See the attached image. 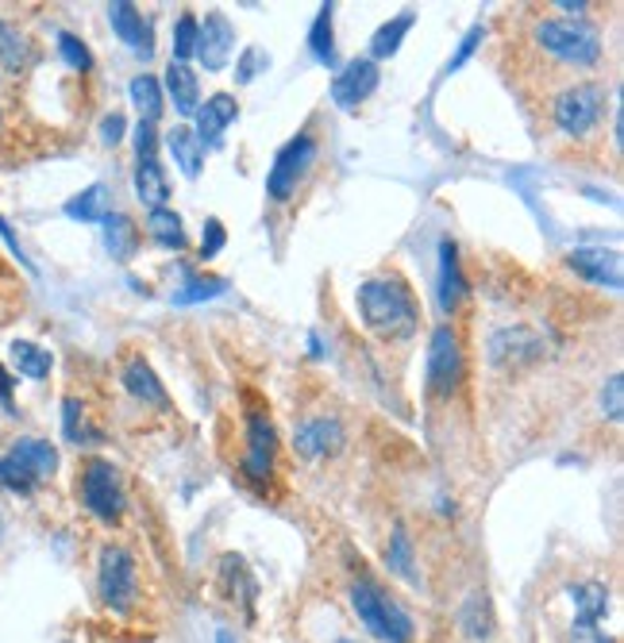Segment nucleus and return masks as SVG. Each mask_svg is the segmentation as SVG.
Segmentation results:
<instances>
[{
  "label": "nucleus",
  "instance_id": "obj_5",
  "mask_svg": "<svg viewBox=\"0 0 624 643\" xmlns=\"http://www.w3.org/2000/svg\"><path fill=\"white\" fill-rule=\"evenodd\" d=\"M317 155H320V147L313 135H293V139L274 155V166H270V173H266L270 201H277V204L293 201V193H297V185L305 181V173L317 166Z\"/></svg>",
  "mask_w": 624,
  "mask_h": 643
},
{
  "label": "nucleus",
  "instance_id": "obj_42",
  "mask_svg": "<svg viewBox=\"0 0 624 643\" xmlns=\"http://www.w3.org/2000/svg\"><path fill=\"white\" fill-rule=\"evenodd\" d=\"M0 239H4V244H9V251H12V259H16V262H20V267H24V270H32V274H35V267H32V259H27V255H24V247H20V239H16V232H12V224H9V221H4V216H0Z\"/></svg>",
  "mask_w": 624,
  "mask_h": 643
},
{
  "label": "nucleus",
  "instance_id": "obj_33",
  "mask_svg": "<svg viewBox=\"0 0 624 643\" xmlns=\"http://www.w3.org/2000/svg\"><path fill=\"white\" fill-rule=\"evenodd\" d=\"M386 563H389V571H394V574H401V578L412 582V540H409V532H405L401 524H397L394 535H389Z\"/></svg>",
  "mask_w": 624,
  "mask_h": 643
},
{
  "label": "nucleus",
  "instance_id": "obj_43",
  "mask_svg": "<svg viewBox=\"0 0 624 643\" xmlns=\"http://www.w3.org/2000/svg\"><path fill=\"white\" fill-rule=\"evenodd\" d=\"M155 143H159V135H155V124H150V120H139V127H135V150H139V158L155 155Z\"/></svg>",
  "mask_w": 624,
  "mask_h": 643
},
{
  "label": "nucleus",
  "instance_id": "obj_23",
  "mask_svg": "<svg viewBox=\"0 0 624 643\" xmlns=\"http://www.w3.org/2000/svg\"><path fill=\"white\" fill-rule=\"evenodd\" d=\"M167 93H170V101H174V109L182 112V116H193V112H197V104H201V81H197V74H193L190 66H182V63H170V70H167Z\"/></svg>",
  "mask_w": 624,
  "mask_h": 643
},
{
  "label": "nucleus",
  "instance_id": "obj_44",
  "mask_svg": "<svg viewBox=\"0 0 624 643\" xmlns=\"http://www.w3.org/2000/svg\"><path fill=\"white\" fill-rule=\"evenodd\" d=\"M120 139H124V116H120V112H112V116L101 120V143H104V147H116Z\"/></svg>",
  "mask_w": 624,
  "mask_h": 643
},
{
  "label": "nucleus",
  "instance_id": "obj_48",
  "mask_svg": "<svg viewBox=\"0 0 624 643\" xmlns=\"http://www.w3.org/2000/svg\"><path fill=\"white\" fill-rule=\"evenodd\" d=\"M216 643H236V635H231L228 628H220V632H216Z\"/></svg>",
  "mask_w": 624,
  "mask_h": 643
},
{
  "label": "nucleus",
  "instance_id": "obj_4",
  "mask_svg": "<svg viewBox=\"0 0 624 643\" xmlns=\"http://www.w3.org/2000/svg\"><path fill=\"white\" fill-rule=\"evenodd\" d=\"M536 43L567 66H593L601 58V35L582 20H540Z\"/></svg>",
  "mask_w": 624,
  "mask_h": 643
},
{
  "label": "nucleus",
  "instance_id": "obj_2",
  "mask_svg": "<svg viewBox=\"0 0 624 643\" xmlns=\"http://www.w3.org/2000/svg\"><path fill=\"white\" fill-rule=\"evenodd\" d=\"M351 609H355L359 624L382 643H412V617L386 594L374 586L371 578H359L351 586Z\"/></svg>",
  "mask_w": 624,
  "mask_h": 643
},
{
  "label": "nucleus",
  "instance_id": "obj_17",
  "mask_svg": "<svg viewBox=\"0 0 624 643\" xmlns=\"http://www.w3.org/2000/svg\"><path fill=\"white\" fill-rule=\"evenodd\" d=\"M109 24H112V32L120 35V43H127L135 55H143V58L155 55L150 27H147V20H143V12L135 9L132 0H112V4H109Z\"/></svg>",
  "mask_w": 624,
  "mask_h": 643
},
{
  "label": "nucleus",
  "instance_id": "obj_18",
  "mask_svg": "<svg viewBox=\"0 0 624 643\" xmlns=\"http://www.w3.org/2000/svg\"><path fill=\"white\" fill-rule=\"evenodd\" d=\"M197 116V139H201V147H220L224 143V132H228L231 124H236V116H239V104H236V97L231 93H216V97H208L205 101V109H197L193 112Z\"/></svg>",
  "mask_w": 624,
  "mask_h": 643
},
{
  "label": "nucleus",
  "instance_id": "obj_31",
  "mask_svg": "<svg viewBox=\"0 0 624 643\" xmlns=\"http://www.w3.org/2000/svg\"><path fill=\"white\" fill-rule=\"evenodd\" d=\"M127 93H132V104L139 109V116L143 120H159V112H162V86L150 74H139V78H132V86H127Z\"/></svg>",
  "mask_w": 624,
  "mask_h": 643
},
{
  "label": "nucleus",
  "instance_id": "obj_7",
  "mask_svg": "<svg viewBox=\"0 0 624 643\" xmlns=\"http://www.w3.org/2000/svg\"><path fill=\"white\" fill-rule=\"evenodd\" d=\"M97 589H101V601L112 612H127L135 605V555L127 548H109L101 551V566H97Z\"/></svg>",
  "mask_w": 624,
  "mask_h": 643
},
{
  "label": "nucleus",
  "instance_id": "obj_8",
  "mask_svg": "<svg viewBox=\"0 0 624 643\" xmlns=\"http://www.w3.org/2000/svg\"><path fill=\"white\" fill-rule=\"evenodd\" d=\"M567 597L575 605L570 643H613L601 632V620L609 612V586H601V582H575V586H567Z\"/></svg>",
  "mask_w": 624,
  "mask_h": 643
},
{
  "label": "nucleus",
  "instance_id": "obj_36",
  "mask_svg": "<svg viewBox=\"0 0 624 643\" xmlns=\"http://www.w3.org/2000/svg\"><path fill=\"white\" fill-rule=\"evenodd\" d=\"M63 432L70 443H86L89 440V428H86V408H81L78 397H66L63 401Z\"/></svg>",
  "mask_w": 624,
  "mask_h": 643
},
{
  "label": "nucleus",
  "instance_id": "obj_3",
  "mask_svg": "<svg viewBox=\"0 0 624 643\" xmlns=\"http://www.w3.org/2000/svg\"><path fill=\"white\" fill-rule=\"evenodd\" d=\"M55 471L58 451L47 440H35V436H20L9 448V455H0V486L16 489V494H32Z\"/></svg>",
  "mask_w": 624,
  "mask_h": 643
},
{
  "label": "nucleus",
  "instance_id": "obj_28",
  "mask_svg": "<svg viewBox=\"0 0 624 643\" xmlns=\"http://www.w3.org/2000/svg\"><path fill=\"white\" fill-rule=\"evenodd\" d=\"M9 354H12V366H16L24 377H32V382H43V377L50 374V366H55L50 351H43L39 343H27V339H16Z\"/></svg>",
  "mask_w": 624,
  "mask_h": 643
},
{
  "label": "nucleus",
  "instance_id": "obj_11",
  "mask_svg": "<svg viewBox=\"0 0 624 643\" xmlns=\"http://www.w3.org/2000/svg\"><path fill=\"white\" fill-rule=\"evenodd\" d=\"M544 359V339L532 328H501L490 336V362L501 370H524Z\"/></svg>",
  "mask_w": 624,
  "mask_h": 643
},
{
  "label": "nucleus",
  "instance_id": "obj_19",
  "mask_svg": "<svg viewBox=\"0 0 624 643\" xmlns=\"http://www.w3.org/2000/svg\"><path fill=\"white\" fill-rule=\"evenodd\" d=\"M463 297H466V282H463V270H458V247L451 244V239H440V274H435V301H440V313L451 316Z\"/></svg>",
  "mask_w": 624,
  "mask_h": 643
},
{
  "label": "nucleus",
  "instance_id": "obj_27",
  "mask_svg": "<svg viewBox=\"0 0 624 643\" xmlns=\"http://www.w3.org/2000/svg\"><path fill=\"white\" fill-rule=\"evenodd\" d=\"M412 24H417V12H409V9H405L401 16L389 20V24H382L378 32H374V40H371V55L374 58H394L397 50H401V40L412 32Z\"/></svg>",
  "mask_w": 624,
  "mask_h": 643
},
{
  "label": "nucleus",
  "instance_id": "obj_22",
  "mask_svg": "<svg viewBox=\"0 0 624 643\" xmlns=\"http://www.w3.org/2000/svg\"><path fill=\"white\" fill-rule=\"evenodd\" d=\"M101 236H104V251L120 262L132 259L135 247H139V228H135V221L132 216H124V212H109V216H104Z\"/></svg>",
  "mask_w": 624,
  "mask_h": 643
},
{
  "label": "nucleus",
  "instance_id": "obj_34",
  "mask_svg": "<svg viewBox=\"0 0 624 643\" xmlns=\"http://www.w3.org/2000/svg\"><path fill=\"white\" fill-rule=\"evenodd\" d=\"M0 63L9 66V70H20L27 63V40L12 24H4V20H0Z\"/></svg>",
  "mask_w": 624,
  "mask_h": 643
},
{
  "label": "nucleus",
  "instance_id": "obj_26",
  "mask_svg": "<svg viewBox=\"0 0 624 643\" xmlns=\"http://www.w3.org/2000/svg\"><path fill=\"white\" fill-rule=\"evenodd\" d=\"M147 236L155 239L159 247H167V251H182L190 239H185V228H182V216H178L174 208H155L147 216Z\"/></svg>",
  "mask_w": 624,
  "mask_h": 643
},
{
  "label": "nucleus",
  "instance_id": "obj_29",
  "mask_svg": "<svg viewBox=\"0 0 624 643\" xmlns=\"http://www.w3.org/2000/svg\"><path fill=\"white\" fill-rule=\"evenodd\" d=\"M332 12L336 4H320L317 20H313V27H308V50L320 58L325 66H336V35H332Z\"/></svg>",
  "mask_w": 624,
  "mask_h": 643
},
{
  "label": "nucleus",
  "instance_id": "obj_49",
  "mask_svg": "<svg viewBox=\"0 0 624 643\" xmlns=\"http://www.w3.org/2000/svg\"><path fill=\"white\" fill-rule=\"evenodd\" d=\"M336 643H355V640H336Z\"/></svg>",
  "mask_w": 624,
  "mask_h": 643
},
{
  "label": "nucleus",
  "instance_id": "obj_38",
  "mask_svg": "<svg viewBox=\"0 0 624 643\" xmlns=\"http://www.w3.org/2000/svg\"><path fill=\"white\" fill-rule=\"evenodd\" d=\"M270 70V55L262 47H247L243 55H239V63H236V81L239 86H251L259 74H266Z\"/></svg>",
  "mask_w": 624,
  "mask_h": 643
},
{
  "label": "nucleus",
  "instance_id": "obj_50",
  "mask_svg": "<svg viewBox=\"0 0 624 643\" xmlns=\"http://www.w3.org/2000/svg\"><path fill=\"white\" fill-rule=\"evenodd\" d=\"M0 528H4V520H0Z\"/></svg>",
  "mask_w": 624,
  "mask_h": 643
},
{
  "label": "nucleus",
  "instance_id": "obj_24",
  "mask_svg": "<svg viewBox=\"0 0 624 643\" xmlns=\"http://www.w3.org/2000/svg\"><path fill=\"white\" fill-rule=\"evenodd\" d=\"M167 147L174 155V166H182L185 178H197L201 166H205V147L193 135V127H170L167 132Z\"/></svg>",
  "mask_w": 624,
  "mask_h": 643
},
{
  "label": "nucleus",
  "instance_id": "obj_10",
  "mask_svg": "<svg viewBox=\"0 0 624 643\" xmlns=\"http://www.w3.org/2000/svg\"><path fill=\"white\" fill-rule=\"evenodd\" d=\"M463 377V351H458V336L451 324H440L428 339V390L435 397H451Z\"/></svg>",
  "mask_w": 624,
  "mask_h": 643
},
{
  "label": "nucleus",
  "instance_id": "obj_9",
  "mask_svg": "<svg viewBox=\"0 0 624 643\" xmlns=\"http://www.w3.org/2000/svg\"><path fill=\"white\" fill-rule=\"evenodd\" d=\"M81 505L93 512L97 520L112 524L124 512V489H120V471L104 459H93L81 474Z\"/></svg>",
  "mask_w": 624,
  "mask_h": 643
},
{
  "label": "nucleus",
  "instance_id": "obj_45",
  "mask_svg": "<svg viewBox=\"0 0 624 643\" xmlns=\"http://www.w3.org/2000/svg\"><path fill=\"white\" fill-rule=\"evenodd\" d=\"M12 385H16V382H12V374L0 366V405L9 408V416H16V405H12Z\"/></svg>",
  "mask_w": 624,
  "mask_h": 643
},
{
  "label": "nucleus",
  "instance_id": "obj_30",
  "mask_svg": "<svg viewBox=\"0 0 624 643\" xmlns=\"http://www.w3.org/2000/svg\"><path fill=\"white\" fill-rule=\"evenodd\" d=\"M458 624H463V632L470 635V640H490L493 617H490V601H486V594L466 597L463 612H458Z\"/></svg>",
  "mask_w": 624,
  "mask_h": 643
},
{
  "label": "nucleus",
  "instance_id": "obj_1",
  "mask_svg": "<svg viewBox=\"0 0 624 643\" xmlns=\"http://www.w3.org/2000/svg\"><path fill=\"white\" fill-rule=\"evenodd\" d=\"M359 313L366 328L382 339H409L420 324L417 301L397 278H371L359 285Z\"/></svg>",
  "mask_w": 624,
  "mask_h": 643
},
{
  "label": "nucleus",
  "instance_id": "obj_35",
  "mask_svg": "<svg viewBox=\"0 0 624 643\" xmlns=\"http://www.w3.org/2000/svg\"><path fill=\"white\" fill-rule=\"evenodd\" d=\"M197 16L193 12H185L182 20H178V27H174V63H190L193 55H197Z\"/></svg>",
  "mask_w": 624,
  "mask_h": 643
},
{
  "label": "nucleus",
  "instance_id": "obj_15",
  "mask_svg": "<svg viewBox=\"0 0 624 643\" xmlns=\"http://www.w3.org/2000/svg\"><path fill=\"white\" fill-rule=\"evenodd\" d=\"M567 267L575 270L578 278H586L598 290H621V255L605 251V247H575L567 255Z\"/></svg>",
  "mask_w": 624,
  "mask_h": 643
},
{
  "label": "nucleus",
  "instance_id": "obj_14",
  "mask_svg": "<svg viewBox=\"0 0 624 643\" xmlns=\"http://www.w3.org/2000/svg\"><path fill=\"white\" fill-rule=\"evenodd\" d=\"M378 81H382L378 63H374V58H355V63H348L332 78V101L340 104L343 112H351L378 89Z\"/></svg>",
  "mask_w": 624,
  "mask_h": 643
},
{
  "label": "nucleus",
  "instance_id": "obj_21",
  "mask_svg": "<svg viewBox=\"0 0 624 643\" xmlns=\"http://www.w3.org/2000/svg\"><path fill=\"white\" fill-rule=\"evenodd\" d=\"M135 193H139V201L147 204L150 212L167 208L170 181H167V173H162V166H159V158H155V155L135 162Z\"/></svg>",
  "mask_w": 624,
  "mask_h": 643
},
{
  "label": "nucleus",
  "instance_id": "obj_25",
  "mask_svg": "<svg viewBox=\"0 0 624 643\" xmlns=\"http://www.w3.org/2000/svg\"><path fill=\"white\" fill-rule=\"evenodd\" d=\"M66 216L70 221H81V224H101L104 216H109V185H89V189H81L78 196H70L66 201Z\"/></svg>",
  "mask_w": 624,
  "mask_h": 643
},
{
  "label": "nucleus",
  "instance_id": "obj_12",
  "mask_svg": "<svg viewBox=\"0 0 624 643\" xmlns=\"http://www.w3.org/2000/svg\"><path fill=\"white\" fill-rule=\"evenodd\" d=\"M274 455H277V436L270 428L266 416L251 413L247 416V451H243V474L251 482H270L274 474Z\"/></svg>",
  "mask_w": 624,
  "mask_h": 643
},
{
  "label": "nucleus",
  "instance_id": "obj_40",
  "mask_svg": "<svg viewBox=\"0 0 624 643\" xmlns=\"http://www.w3.org/2000/svg\"><path fill=\"white\" fill-rule=\"evenodd\" d=\"M483 40H486V24H475V27H470V32L463 35V43H458V50H455V55H451V63H447V74H458V70H463V66L470 63V55H475V50H478V43H483Z\"/></svg>",
  "mask_w": 624,
  "mask_h": 643
},
{
  "label": "nucleus",
  "instance_id": "obj_37",
  "mask_svg": "<svg viewBox=\"0 0 624 643\" xmlns=\"http://www.w3.org/2000/svg\"><path fill=\"white\" fill-rule=\"evenodd\" d=\"M58 55H63V63L70 66V70H78V74H86L89 66H93V55H89V47L78 40V35H70V32L58 35Z\"/></svg>",
  "mask_w": 624,
  "mask_h": 643
},
{
  "label": "nucleus",
  "instance_id": "obj_41",
  "mask_svg": "<svg viewBox=\"0 0 624 643\" xmlns=\"http://www.w3.org/2000/svg\"><path fill=\"white\" fill-rule=\"evenodd\" d=\"M224 244H228V232H224V224L216 221H205V236H201V259H216V255L224 251Z\"/></svg>",
  "mask_w": 624,
  "mask_h": 643
},
{
  "label": "nucleus",
  "instance_id": "obj_20",
  "mask_svg": "<svg viewBox=\"0 0 624 643\" xmlns=\"http://www.w3.org/2000/svg\"><path fill=\"white\" fill-rule=\"evenodd\" d=\"M120 382H124V390L132 393L135 401H143V405L170 408L167 390H162V382H159V377H155V370H150L143 359H132V362H127L124 374H120Z\"/></svg>",
  "mask_w": 624,
  "mask_h": 643
},
{
  "label": "nucleus",
  "instance_id": "obj_46",
  "mask_svg": "<svg viewBox=\"0 0 624 643\" xmlns=\"http://www.w3.org/2000/svg\"><path fill=\"white\" fill-rule=\"evenodd\" d=\"M559 9L563 12H575V16H578V12H586L590 4H586V0H578V4H570V0H559Z\"/></svg>",
  "mask_w": 624,
  "mask_h": 643
},
{
  "label": "nucleus",
  "instance_id": "obj_39",
  "mask_svg": "<svg viewBox=\"0 0 624 643\" xmlns=\"http://www.w3.org/2000/svg\"><path fill=\"white\" fill-rule=\"evenodd\" d=\"M601 413L613 424L624 420V377L621 374H609V382L601 385Z\"/></svg>",
  "mask_w": 624,
  "mask_h": 643
},
{
  "label": "nucleus",
  "instance_id": "obj_6",
  "mask_svg": "<svg viewBox=\"0 0 624 643\" xmlns=\"http://www.w3.org/2000/svg\"><path fill=\"white\" fill-rule=\"evenodd\" d=\"M601 109H605V89L593 86V81H578V86L563 89L552 101L555 127H559L563 135H570V139H582V135L601 120Z\"/></svg>",
  "mask_w": 624,
  "mask_h": 643
},
{
  "label": "nucleus",
  "instance_id": "obj_13",
  "mask_svg": "<svg viewBox=\"0 0 624 643\" xmlns=\"http://www.w3.org/2000/svg\"><path fill=\"white\" fill-rule=\"evenodd\" d=\"M231 50H236V27L224 12H208L205 24L197 27V58L208 74H220L231 63Z\"/></svg>",
  "mask_w": 624,
  "mask_h": 643
},
{
  "label": "nucleus",
  "instance_id": "obj_16",
  "mask_svg": "<svg viewBox=\"0 0 624 643\" xmlns=\"http://www.w3.org/2000/svg\"><path fill=\"white\" fill-rule=\"evenodd\" d=\"M293 448H297L300 459H325L336 455L343 448V428L340 420L332 416H317V420H305L297 424V432H293Z\"/></svg>",
  "mask_w": 624,
  "mask_h": 643
},
{
  "label": "nucleus",
  "instance_id": "obj_32",
  "mask_svg": "<svg viewBox=\"0 0 624 643\" xmlns=\"http://www.w3.org/2000/svg\"><path fill=\"white\" fill-rule=\"evenodd\" d=\"M228 293V278H185L182 290H174V305H201V301H216Z\"/></svg>",
  "mask_w": 624,
  "mask_h": 643
},
{
  "label": "nucleus",
  "instance_id": "obj_47",
  "mask_svg": "<svg viewBox=\"0 0 624 643\" xmlns=\"http://www.w3.org/2000/svg\"><path fill=\"white\" fill-rule=\"evenodd\" d=\"M308 347H313V354H317V359H325V343H320V336H317V331H313V336H308Z\"/></svg>",
  "mask_w": 624,
  "mask_h": 643
}]
</instances>
